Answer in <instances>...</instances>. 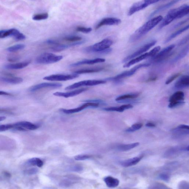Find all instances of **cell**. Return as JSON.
Wrapping results in <instances>:
<instances>
[{
  "label": "cell",
  "instance_id": "6da1fadb",
  "mask_svg": "<svg viewBox=\"0 0 189 189\" xmlns=\"http://www.w3.org/2000/svg\"><path fill=\"white\" fill-rule=\"evenodd\" d=\"M163 19V17L159 16L148 20L132 34L130 38V41L134 42L141 39L161 22Z\"/></svg>",
  "mask_w": 189,
  "mask_h": 189
},
{
  "label": "cell",
  "instance_id": "7a4b0ae2",
  "mask_svg": "<svg viewBox=\"0 0 189 189\" xmlns=\"http://www.w3.org/2000/svg\"><path fill=\"white\" fill-rule=\"evenodd\" d=\"M189 6L185 4L181 6L178 8L170 10L167 13L166 16L163 20L159 26V29H161L164 27L167 26L170 24L174 20L180 19L188 14Z\"/></svg>",
  "mask_w": 189,
  "mask_h": 189
},
{
  "label": "cell",
  "instance_id": "3957f363",
  "mask_svg": "<svg viewBox=\"0 0 189 189\" xmlns=\"http://www.w3.org/2000/svg\"><path fill=\"white\" fill-rule=\"evenodd\" d=\"M112 44L113 41L111 40L105 39L100 42L86 48L84 49V51L85 52L88 53H97L100 54H108L112 51V49L110 48V47Z\"/></svg>",
  "mask_w": 189,
  "mask_h": 189
},
{
  "label": "cell",
  "instance_id": "277c9868",
  "mask_svg": "<svg viewBox=\"0 0 189 189\" xmlns=\"http://www.w3.org/2000/svg\"><path fill=\"white\" fill-rule=\"evenodd\" d=\"M63 57L56 56L50 53H45L38 56L36 60V63L49 64L54 63L62 60Z\"/></svg>",
  "mask_w": 189,
  "mask_h": 189
},
{
  "label": "cell",
  "instance_id": "5b68a950",
  "mask_svg": "<svg viewBox=\"0 0 189 189\" xmlns=\"http://www.w3.org/2000/svg\"><path fill=\"white\" fill-rule=\"evenodd\" d=\"M161 49L160 46H157L151 51L148 53H144V54H141L138 56L136 57L135 58H133L127 63L123 66L124 68H129L130 67L133 65L141 61L144 60V59L150 57H153L155 56L157 53H158Z\"/></svg>",
  "mask_w": 189,
  "mask_h": 189
},
{
  "label": "cell",
  "instance_id": "8992f818",
  "mask_svg": "<svg viewBox=\"0 0 189 189\" xmlns=\"http://www.w3.org/2000/svg\"><path fill=\"white\" fill-rule=\"evenodd\" d=\"M160 1L161 0H142L135 3L133 4L130 8L128 15L131 16L137 11L143 10L149 6L157 2Z\"/></svg>",
  "mask_w": 189,
  "mask_h": 189
},
{
  "label": "cell",
  "instance_id": "52a82bcc",
  "mask_svg": "<svg viewBox=\"0 0 189 189\" xmlns=\"http://www.w3.org/2000/svg\"><path fill=\"white\" fill-rule=\"evenodd\" d=\"M150 65V64L149 63L140 64L134 67L130 70L124 72L123 73L115 76V77L108 78L106 80H108V81H119V80L123 79V78L130 77V76L134 75L135 73V72L139 70V69L142 68L146 67L149 66Z\"/></svg>",
  "mask_w": 189,
  "mask_h": 189
},
{
  "label": "cell",
  "instance_id": "ba28073f",
  "mask_svg": "<svg viewBox=\"0 0 189 189\" xmlns=\"http://www.w3.org/2000/svg\"><path fill=\"white\" fill-rule=\"evenodd\" d=\"M184 93L181 91L176 92L169 99V107L173 108L184 104Z\"/></svg>",
  "mask_w": 189,
  "mask_h": 189
},
{
  "label": "cell",
  "instance_id": "9c48e42d",
  "mask_svg": "<svg viewBox=\"0 0 189 189\" xmlns=\"http://www.w3.org/2000/svg\"><path fill=\"white\" fill-rule=\"evenodd\" d=\"M106 81H103V80H89L86 81H84L78 82L73 84L69 86L66 88L65 89L67 90L75 89L82 86H92L102 84H105Z\"/></svg>",
  "mask_w": 189,
  "mask_h": 189
},
{
  "label": "cell",
  "instance_id": "30bf717a",
  "mask_svg": "<svg viewBox=\"0 0 189 189\" xmlns=\"http://www.w3.org/2000/svg\"><path fill=\"white\" fill-rule=\"evenodd\" d=\"M12 36L17 41H22L26 39V36L15 28L0 31V38Z\"/></svg>",
  "mask_w": 189,
  "mask_h": 189
},
{
  "label": "cell",
  "instance_id": "8fae6325",
  "mask_svg": "<svg viewBox=\"0 0 189 189\" xmlns=\"http://www.w3.org/2000/svg\"><path fill=\"white\" fill-rule=\"evenodd\" d=\"M157 41H153L150 42V43L146 44L145 45L143 46L140 48L138 50L135 51V52L132 53V54L126 57L125 58L123 59L122 62L123 63L127 62L130 60H131V59L134 58L135 57L142 54L143 53L146 52V51L150 49L151 48L155 45Z\"/></svg>",
  "mask_w": 189,
  "mask_h": 189
},
{
  "label": "cell",
  "instance_id": "7c38bea8",
  "mask_svg": "<svg viewBox=\"0 0 189 189\" xmlns=\"http://www.w3.org/2000/svg\"><path fill=\"white\" fill-rule=\"evenodd\" d=\"M79 77L77 74H70V75H53L47 76L43 78V79L49 81H66L68 80L75 79Z\"/></svg>",
  "mask_w": 189,
  "mask_h": 189
},
{
  "label": "cell",
  "instance_id": "4fadbf2b",
  "mask_svg": "<svg viewBox=\"0 0 189 189\" xmlns=\"http://www.w3.org/2000/svg\"><path fill=\"white\" fill-rule=\"evenodd\" d=\"M100 103L92 102H88L85 104L82 105L81 106L77 108L73 109L65 110L63 109L62 111L64 113L70 114L75 113L82 111L85 109L89 107H97L99 106Z\"/></svg>",
  "mask_w": 189,
  "mask_h": 189
},
{
  "label": "cell",
  "instance_id": "5bb4252c",
  "mask_svg": "<svg viewBox=\"0 0 189 189\" xmlns=\"http://www.w3.org/2000/svg\"><path fill=\"white\" fill-rule=\"evenodd\" d=\"M62 86V84L59 83H43L33 86L30 88L29 91L34 92L40 89L45 88H58Z\"/></svg>",
  "mask_w": 189,
  "mask_h": 189
},
{
  "label": "cell",
  "instance_id": "9a60e30c",
  "mask_svg": "<svg viewBox=\"0 0 189 189\" xmlns=\"http://www.w3.org/2000/svg\"><path fill=\"white\" fill-rule=\"evenodd\" d=\"M121 23L120 19L114 18H107L103 19L100 23L97 25L95 29L104 26L118 25Z\"/></svg>",
  "mask_w": 189,
  "mask_h": 189
},
{
  "label": "cell",
  "instance_id": "2e32d148",
  "mask_svg": "<svg viewBox=\"0 0 189 189\" xmlns=\"http://www.w3.org/2000/svg\"><path fill=\"white\" fill-rule=\"evenodd\" d=\"M175 47L174 45L169 46L160 51L154 57L153 60L156 62H160L165 59V57L169 56V53L173 50Z\"/></svg>",
  "mask_w": 189,
  "mask_h": 189
},
{
  "label": "cell",
  "instance_id": "e0dca14e",
  "mask_svg": "<svg viewBox=\"0 0 189 189\" xmlns=\"http://www.w3.org/2000/svg\"><path fill=\"white\" fill-rule=\"evenodd\" d=\"M88 88H83L79 89L70 92H56L53 93V95L55 96L60 97H64V98H68L69 97L76 96L79 95L84 92L87 91Z\"/></svg>",
  "mask_w": 189,
  "mask_h": 189
},
{
  "label": "cell",
  "instance_id": "ac0fdd59",
  "mask_svg": "<svg viewBox=\"0 0 189 189\" xmlns=\"http://www.w3.org/2000/svg\"><path fill=\"white\" fill-rule=\"evenodd\" d=\"M189 85V77L185 75L181 77L175 83V88L177 89H183L188 87Z\"/></svg>",
  "mask_w": 189,
  "mask_h": 189
},
{
  "label": "cell",
  "instance_id": "d6986e66",
  "mask_svg": "<svg viewBox=\"0 0 189 189\" xmlns=\"http://www.w3.org/2000/svg\"><path fill=\"white\" fill-rule=\"evenodd\" d=\"M143 156L135 157L129 158L124 160L121 163V165L123 167H127L131 166L137 165L142 159Z\"/></svg>",
  "mask_w": 189,
  "mask_h": 189
},
{
  "label": "cell",
  "instance_id": "ffe728a7",
  "mask_svg": "<svg viewBox=\"0 0 189 189\" xmlns=\"http://www.w3.org/2000/svg\"><path fill=\"white\" fill-rule=\"evenodd\" d=\"M105 62V60L103 58H97L93 60H85L78 62L75 63L71 65V66L75 67L84 64H93L103 62Z\"/></svg>",
  "mask_w": 189,
  "mask_h": 189
},
{
  "label": "cell",
  "instance_id": "44dd1931",
  "mask_svg": "<svg viewBox=\"0 0 189 189\" xmlns=\"http://www.w3.org/2000/svg\"><path fill=\"white\" fill-rule=\"evenodd\" d=\"M83 41H78L76 42L75 43H73L70 44L68 45H55L54 46L51 48V49L53 51H56V52H60V51H62L72 46H75L79 45L83 43Z\"/></svg>",
  "mask_w": 189,
  "mask_h": 189
},
{
  "label": "cell",
  "instance_id": "7402d4cb",
  "mask_svg": "<svg viewBox=\"0 0 189 189\" xmlns=\"http://www.w3.org/2000/svg\"><path fill=\"white\" fill-rule=\"evenodd\" d=\"M30 63L29 61L18 63L16 64H11L5 65L4 67L7 69L19 70L21 69L28 66Z\"/></svg>",
  "mask_w": 189,
  "mask_h": 189
},
{
  "label": "cell",
  "instance_id": "603a6c76",
  "mask_svg": "<svg viewBox=\"0 0 189 189\" xmlns=\"http://www.w3.org/2000/svg\"><path fill=\"white\" fill-rule=\"evenodd\" d=\"M13 127H21L26 129L30 130H34L37 129L39 127L37 125L35 124L26 121L19 122L13 124Z\"/></svg>",
  "mask_w": 189,
  "mask_h": 189
},
{
  "label": "cell",
  "instance_id": "cb8c5ba5",
  "mask_svg": "<svg viewBox=\"0 0 189 189\" xmlns=\"http://www.w3.org/2000/svg\"><path fill=\"white\" fill-rule=\"evenodd\" d=\"M104 181L106 186L109 188L116 187L119 186V179L112 176H109L105 177Z\"/></svg>",
  "mask_w": 189,
  "mask_h": 189
},
{
  "label": "cell",
  "instance_id": "d4e9b609",
  "mask_svg": "<svg viewBox=\"0 0 189 189\" xmlns=\"http://www.w3.org/2000/svg\"><path fill=\"white\" fill-rule=\"evenodd\" d=\"M133 108V106L131 104L124 105L120 107H111L105 108V110L107 111H116L122 112L125 110L130 109Z\"/></svg>",
  "mask_w": 189,
  "mask_h": 189
},
{
  "label": "cell",
  "instance_id": "484cf974",
  "mask_svg": "<svg viewBox=\"0 0 189 189\" xmlns=\"http://www.w3.org/2000/svg\"><path fill=\"white\" fill-rule=\"evenodd\" d=\"M1 81L10 84H16L22 83L23 79L22 78L18 77H3L0 78Z\"/></svg>",
  "mask_w": 189,
  "mask_h": 189
},
{
  "label": "cell",
  "instance_id": "4316f807",
  "mask_svg": "<svg viewBox=\"0 0 189 189\" xmlns=\"http://www.w3.org/2000/svg\"><path fill=\"white\" fill-rule=\"evenodd\" d=\"M104 69V68L103 67L83 69L76 70L74 72V73L77 74L94 73V72H100Z\"/></svg>",
  "mask_w": 189,
  "mask_h": 189
},
{
  "label": "cell",
  "instance_id": "83f0119b",
  "mask_svg": "<svg viewBox=\"0 0 189 189\" xmlns=\"http://www.w3.org/2000/svg\"><path fill=\"white\" fill-rule=\"evenodd\" d=\"M180 1H181V0H173L172 1L166 4L162 5L161 6H160L152 13L151 15V16H154V15H155L156 14V13H158L160 12V11H163L165 10V9L169 8V7H171L172 6L178 2Z\"/></svg>",
  "mask_w": 189,
  "mask_h": 189
},
{
  "label": "cell",
  "instance_id": "f1b7e54d",
  "mask_svg": "<svg viewBox=\"0 0 189 189\" xmlns=\"http://www.w3.org/2000/svg\"><path fill=\"white\" fill-rule=\"evenodd\" d=\"M139 145V143H133V144H122L118 146L117 147V148L118 150L120 151H127L130 150L131 149L138 146Z\"/></svg>",
  "mask_w": 189,
  "mask_h": 189
},
{
  "label": "cell",
  "instance_id": "f546056e",
  "mask_svg": "<svg viewBox=\"0 0 189 189\" xmlns=\"http://www.w3.org/2000/svg\"><path fill=\"white\" fill-rule=\"evenodd\" d=\"M188 28L189 25H187L184 27V28H181L180 29L177 30V31L175 32L174 33H173L171 34L170 36H169L166 40H165V43H167L171 41L172 40L174 39V38L177 37V36L179 35V34L182 33L183 32L186 31V30H187Z\"/></svg>",
  "mask_w": 189,
  "mask_h": 189
},
{
  "label": "cell",
  "instance_id": "4dcf8cb0",
  "mask_svg": "<svg viewBox=\"0 0 189 189\" xmlns=\"http://www.w3.org/2000/svg\"><path fill=\"white\" fill-rule=\"evenodd\" d=\"M189 45H188L184 48L181 51V52L179 53L178 55H177V56L173 59V62H177L179 60H181V59L184 58V57L188 54L189 52Z\"/></svg>",
  "mask_w": 189,
  "mask_h": 189
},
{
  "label": "cell",
  "instance_id": "1f68e13d",
  "mask_svg": "<svg viewBox=\"0 0 189 189\" xmlns=\"http://www.w3.org/2000/svg\"><path fill=\"white\" fill-rule=\"evenodd\" d=\"M139 96L138 93H131V94H127L121 95L116 99V101L119 102V101H123L127 100H131L136 98Z\"/></svg>",
  "mask_w": 189,
  "mask_h": 189
},
{
  "label": "cell",
  "instance_id": "d6a6232c",
  "mask_svg": "<svg viewBox=\"0 0 189 189\" xmlns=\"http://www.w3.org/2000/svg\"><path fill=\"white\" fill-rule=\"evenodd\" d=\"M25 47V45L24 44H18L12 46L6 49L7 51L10 52H14L16 51L22 50Z\"/></svg>",
  "mask_w": 189,
  "mask_h": 189
},
{
  "label": "cell",
  "instance_id": "836d02e7",
  "mask_svg": "<svg viewBox=\"0 0 189 189\" xmlns=\"http://www.w3.org/2000/svg\"><path fill=\"white\" fill-rule=\"evenodd\" d=\"M48 17L49 14L45 13L34 15L32 18L34 20L39 21L46 19Z\"/></svg>",
  "mask_w": 189,
  "mask_h": 189
},
{
  "label": "cell",
  "instance_id": "e575fe53",
  "mask_svg": "<svg viewBox=\"0 0 189 189\" xmlns=\"http://www.w3.org/2000/svg\"><path fill=\"white\" fill-rule=\"evenodd\" d=\"M143 127V124L140 123L133 124L130 127L126 130V131L127 132H132L134 131L138 130Z\"/></svg>",
  "mask_w": 189,
  "mask_h": 189
},
{
  "label": "cell",
  "instance_id": "d590c367",
  "mask_svg": "<svg viewBox=\"0 0 189 189\" xmlns=\"http://www.w3.org/2000/svg\"><path fill=\"white\" fill-rule=\"evenodd\" d=\"M65 41L68 42H75L81 41L82 38L79 36H72L65 37L64 39Z\"/></svg>",
  "mask_w": 189,
  "mask_h": 189
},
{
  "label": "cell",
  "instance_id": "8d00e7d4",
  "mask_svg": "<svg viewBox=\"0 0 189 189\" xmlns=\"http://www.w3.org/2000/svg\"><path fill=\"white\" fill-rule=\"evenodd\" d=\"M91 157L90 156L86 155V154H81V155H78L74 157L75 160L77 161H83L89 159Z\"/></svg>",
  "mask_w": 189,
  "mask_h": 189
},
{
  "label": "cell",
  "instance_id": "74e56055",
  "mask_svg": "<svg viewBox=\"0 0 189 189\" xmlns=\"http://www.w3.org/2000/svg\"><path fill=\"white\" fill-rule=\"evenodd\" d=\"M76 30L78 32H83V33H88L91 32L92 29L90 28H87L79 26L76 28Z\"/></svg>",
  "mask_w": 189,
  "mask_h": 189
},
{
  "label": "cell",
  "instance_id": "f35d334b",
  "mask_svg": "<svg viewBox=\"0 0 189 189\" xmlns=\"http://www.w3.org/2000/svg\"><path fill=\"white\" fill-rule=\"evenodd\" d=\"M181 73L179 72V73H176L175 74H174L172 76H171L165 82L166 84L168 85L170 83H171L176 78H178L179 76H180Z\"/></svg>",
  "mask_w": 189,
  "mask_h": 189
},
{
  "label": "cell",
  "instance_id": "ab89813d",
  "mask_svg": "<svg viewBox=\"0 0 189 189\" xmlns=\"http://www.w3.org/2000/svg\"><path fill=\"white\" fill-rule=\"evenodd\" d=\"M38 171V170L37 168H32L28 170H27L24 171L25 174L28 175H32L36 174Z\"/></svg>",
  "mask_w": 189,
  "mask_h": 189
},
{
  "label": "cell",
  "instance_id": "60d3db41",
  "mask_svg": "<svg viewBox=\"0 0 189 189\" xmlns=\"http://www.w3.org/2000/svg\"><path fill=\"white\" fill-rule=\"evenodd\" d=\"M158 178L165 182H168L170 180V177L169 175L165 174H161L158 175Z\"/></svg>",
  "mask_w": 189,
  "mask_h": 189
},
{
  "label": "cell",
  "instance_id": "b9f144b4",
  "mask_svg": "<svg viewBox=\"0 0 189 189\" xmlns=\"http://www.w3.org/2000/svg\"><path fill=\"white\" fill-rule=\"evenodd\" d=\"M13 127V125L11 124L0 125V131H3L8 130Z\"/></svg>",
  "mask_w": 189,
  "mask_h": 189
},
{
  "label": "cell",
  "instance_id": "7bdbcfd3",
  "mask_svg": "<svg viewBox=\"0 0 189 189\" xmlns=\"http://www.w3.org/2000/svg\"><path fill=\"white\" fill-rule=\"evenodd\" d=\"M83 168L82 166L79 165H75L70 168V170L76 172H79L83 170Z\"/></svg>",
  "mask_w": 189,
  "mask_h": 189
},
{
  "label": "cell",
  "instance_id": "ee69618b",
  "mask_svg": "<svg viewBox=\"0 0 189 189\" xmlns=\"http://www.w3.org/2000/svg\"><path fill=\"white\" fill-rule=\"evenodd\" d=\"M20 57L17 55H12L9 56L7 58V60L10 62H16L20 60Z\"/></svg>",
  "mask_w": 189,
  "mask_h": 189
},
{
  "label": "cell",
  "instance_id": "f6af8a7d",
  "mask_svg": "<svg viewBox=\"0 0 189 189\" xmlns=\"http://www.w3.org/2000/svg\"><path fill=\"white\" fill-rule=\"evenodd\" d=\"M38 158H33L28 160L27 162L28 165H37L38 161Z\"/></svg>",
  "mask_w": 189,
  "mask_h": 189
},
{
  "label": "cell",
  "instance_id": "bcb514c9",
  "mask_svg": "<svg viewBox=\"0 0 189 189\" xmlns=\"http://www.w3.org/2000/svg\"><path fill=\"white\" fill-rule=\"evenodd\" d=\"M188 41V36H187L186 37L183 39L182 41H181L178 44L179 46L182 45H184L185 43H187V42Z\"/></svg>",
  "mask_w": 189,
  "mask_h": 189
},
{
  "label": "cell",
  "instance_id": "7dc6e473",
  "mask_svg": "<svg viewBox=\"0 0 189 189\" xmlns=\"http://www.w3.org/2000/svg\"><path fill=\"white\" fill-rule=\"evenodd\" d=\"M157 79V77L156 76H152L151 77H150L148 78V79L146 81V82H150L156 81Z\"/></svg>",
  "mask_w": 189,
  "mask_h": 189
},
{
  "label": "cell",
  "instance_id": "c3c4849f",
  "mask_svg": "<svg viewBox=\"0 0 189 189\" xmlns=\"http://www.w3.org/2000/svg\"><path fill=\"white\" fill-rule=\"evenodd\" d=\"M177 128L181 129H186L189 130V127L188 125H181L178 126Z\"/></svg>",
  "mask_w": 189,
  "mask_h": 189
},
{
  "label": "cell",
  "instance_id": "681fc988",
  "mask_svg": "<svg viewBox=\"0 0 189 189\" xmlns=\"http://www.w3.org/2000/svg\"><path fill=\"white\" fill-rule=\"evenodd\" d=\"M0 95H6V96H11V94L10 93L6 92L3 91H0Z\"/></svg>",
  "mask_w": 189,
  "mask_h": 189
},
{
  "label": "cell",
  "instance_id": "f907efd6",
  "mask_svg": "<svg viewBox=\"0 0 189 189\" xmlns=\"http://www.w3.org/2000/svg\"><path fill=\"white\" fill-rule=\"evenodd\" d=\"M147 127H156L155 124L152 123H148L146 124Z\"/></svg>",
  "mask_w": 189,
  "mask_h": 189
},
{
  "label": "cell",
  "instance_id": "816d5d0a",
  "mask_svg": "<svg viewBox=\"0 0 189 189\" xmlns=\"http://www.w3.org/2000/svg\"><path fill=\"white\" fill-rule=\"evenodd\" d=\"M8 110L4 109H0V113H8Z\"/></svg>",
  "mask_w": 189,
  "mask_h": 189
},
{
  "label": "cell",
  "instance_id": "f5cc1de1",
  "mask_svg": "<svg viewBox=\"0 0 189 189\" xmlns=\"http://www.w3.org/2000/svg\"><path fill=\"white\" fill-rule=\"evenodd\" d=\"M6 119V117L5 116H0V121H4Z\"/></svg>",
  "mask_w": 189,
  "mask_h": 189
},
{
  "label": "cell",
  "instance_id": "db71d44e",
  "mask_svg": "<svg viewBox=\"0 0 189 189\" xmlns=\"http://www.w3.org/2000/svg\"><path fill=\"white\" fill-rule=\"evenodd\" d=\"M5 174L7 177H10V174L8 173L5 172Z\"/></svg>",
  "mask_w": 189,
  "mask_h": 189
}]
</instances>
